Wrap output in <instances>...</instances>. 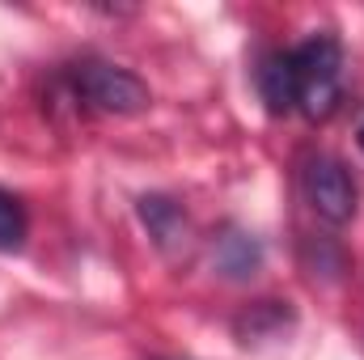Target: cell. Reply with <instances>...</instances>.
<instances>
[{"instance_id": "ba28073f", "label": "cell", "mask_w": 364, "mask_h": 360, "mask_svg": "<svg viewBox=\"0 0 364 360\" xmlns=\"http://www.w3.org/2000/svg\"><path fill=\"white\" fill-rule=\"evenodd\" d=\"M26 242V208L17 203V195L0 191V250H21Z\"/></svg>"}, {"instance_id": "6da1fadb", "label": "cell", "mask_w": 364, "mask_h": 360, "mask_svg": "<svg viewBox=\"0 0 364 360\" xmlns=\"http://www.w3.org/2000/svg\"><path fill=\"white\" fill-rule=\"evenodd\" d=\"M292 64H296V110L309 123H322L339 110V73H343V47L331 34H314L309 43L292 47Z\"/></svg>"}, {"instance_id": "5b68a950", "label": "cell", "mask_w": 364, "mask_h": 360, "mask_svg": "<svg viewBox=\"0 0 364 360\" xmlns=\"http://www.w3.org/2000/svg\"><path fill=\"white\" fill-rule=\"evenodd\" d=\"M259 93H263L272 115L296 110V64H292V51H272L259 64Z\"/></svg>"}, {"instance_id": "3957f363", "label": "cell", "mask_w": 364, "mask_h": 360, "mask_svg": "<svg viewBox=\"0 0 364 360\" xmlns=\"http://www.w3.org/2000/svg\"><path fill=\"white\" fill-rule=\"evenodd\" d=\"M301 191H305V203L314 208L318 221L326 225H348L356 216V203H360V191L348 174V166L331 153H309L305 166H301Z\"/></svg>"}, {"instance_id": "8992f818", "label": "cell", "mask_w": 364, "mask_h": 360, "mask_svg": "<svg viewBox=\"0 0 364 360\" xmlns=\"http://www.w3.org/2000/svg\"><path fill=\"white\" fill-rule=\"evenodd\" d=\"M216 268H220L225 280H250V275H259V268H263V246L250 233L229 229L216 242Z\"/></svg>"}, {"instance_id": "52a82bcc", "label": "cell", "mask_w": 364, "mask_h": 360, "mask_svg": "<svg viewBox=\"0 0 364 360\" xmlns=\"http://www.w3.org/2000/svg\"><path fill=\"white\" fill-rule=\"evenodd\" d=\"M284 322H292V314L284 309V301H259V305L237 322V335L250 344V339H259V335H279Z\"/></svg>"}, {"instance_id": "277c9868", "label": "cell", "mask_w": 364, "mask_h": 360, "mask_svg": "<svg viewBox=\"0 0 364 360\" xmlns=\"http://www.w3.org/2000/svg\"><path fill=\"white\" fill-rule=\"evenodd\" d=\"M140 221H144L149 238L166 255H174L178 246H186V238H191V221H186V212H182L170 195H140Z\"/></svg>"}, {"instance_id": "7a4b0ae2", "label": "cell", "mask_w": 364, "mask_h": 360, "mask_svg": "<svg viewBox=\"0 0 364 360\" xmlns=\"http://www.w3.org/2000/svg\"><path fill=\"white\" fill-rule=\"evenodd\" d=\"M73 97L85 102L90 110H102V115H140L153 102L149 85L136 73H127L119 64H102V60L81 64L73 73Z\"/></svg>"}, {"instance_id": "9c48e42d", "label": "cell", "mask_w": 364, "mask_h": 360, "mask_svg": "<svg viewBox=\"0 0 364 360\" xmlns=\"http://www.w3.org/2000/svg\"><path fill=\"white\" fill-rule=\"evenodd\" d=\"M356 144L364 149V110H360V123H356Z\"/></svg>"}]
</instances>
